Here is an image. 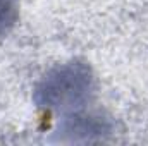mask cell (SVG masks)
<instances>
[{"label":"cell","mask_w":148,"mask_h":146,"mask_svg":"<svg viewBox=\"0 0 148 146\" xmlns=\"http://www.w3.org/2000/svg\"><path fill=\"white\" fill-rule=\"evenodd\" d=\"M95 91V77L88 64L71 60L59 64L45 74L33 91L38 107L62 113L83 110Z\"/></svg>","instance_id":"1"},{"label":"cell","mask_w":148,"mask_h":146,"mask_svg":"<svg viewBox=\"0 0 148 146\" xmlns=\"http://www.w3.org/2000/svg\"><path fill=\"white\" fill-rule=\"evenodd\" d=\"M112 132L109 119L93 113H83V110L67 113L59 126V136L66 141H91L102 139Z\"/></svg>","instance_id":"2"},{"label":"cell","mask_w":148,"mask_h":146,"mask_svg":"<svg viewBox=\"0 0 148 146\" xmlns=\"http://www.w3.org/2000/svg\"><path fill=\"white\" fill-rule=\"evenodd\" d=\"M17 19L16 0H0V40L9 35Z\"/></svg>","instance_id":"3"}]
</instances>
